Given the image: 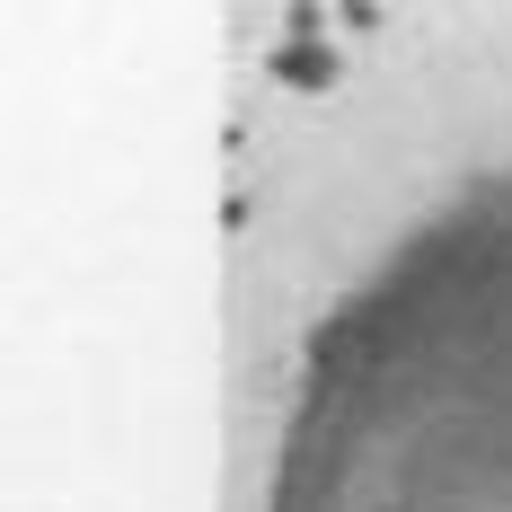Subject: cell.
Masks as SVG:
<instances>
[{
    "label": "cell",
    "instance_id": "obj_1",
    "mask_svg": "<svg viewBox=\"0 0 512 512\" xmlns=\"http://www.w3.org/2000/svg\"><path fill=\"white\" fill-rule=\"evenodd\" d=\"M274 80H292V89H327V80H336V53L327 45H274Z\"/></svg>",
    "mask_w": 512,
    "mask_h": 512
}]
</instances>
